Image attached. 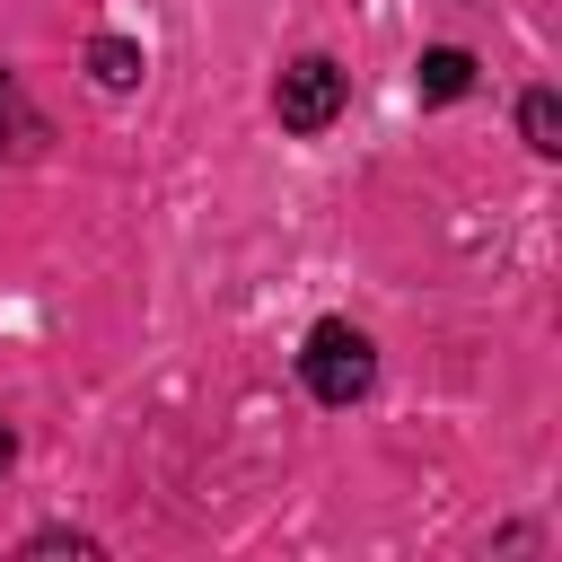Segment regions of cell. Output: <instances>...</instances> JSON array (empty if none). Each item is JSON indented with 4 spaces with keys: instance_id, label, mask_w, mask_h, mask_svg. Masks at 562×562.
<instances>
[{
    "instance_id": "cell-1",
    "label": "cell",
    "mask_w": 562,
    "mask_h": 562,
    "mask_svg": "<svg viewBox=\"0 0 562 562\" xmlns=\"http://www.w3.org/2000/svg\"><path fill=\"white\" fill-rule=\"evenodd\" d=\"M307 386H316V404H360L369 395V378H378V351H369V334L360 325H342V316H325L316 334H307Z\"/></svg>"
},
{
    "instance_id": "cell-2",
    "label": "cell",
    "mask_w": 562,
    "mask_h": 562,
    "mask_svg": "<svg viewBox=\"0 0 562 562\" xmlns=\"http://www.w3.org/2000/svg\"><path fill=\"white\" fill-rule=\"evenodd\" d=\"M272 105H281V123H290V132H325V123L342 114V70H334L325 53H307V61H290V70H281Z\"/></svg>"
},
{
    "instance_id": "cell-3",
    "label": "cell",
    "mask_w": 562,
    "mask_h": 562,
    "mask_svg": "<svg viewBox=\"0 0 562 562\" xmlns=\"http://www.w3.org/2000/svg\"><path fill=\"white\" fill-rule=\"evenodd\" d=\"M465 88H474V53L430 44V53H422V97H430V105H448V97H465Z\"/></svg>"
},
{
    "instance_id": "cell-4",
    "label": "cell",
    "mask_w": 562,
    "mask_h": 562,
    "mask_svg": "<svg viewBox=\"0 0 562 562\" xmlns=\"http://www.w3.org/2000/svg\"><path fill=\"white\" fill-rule=\"evenodd\" d=\"M88 70H97V88H140V44L97 35V44H88Z\"/></svg>"
},
{
    "instance_id": "cell-5",
    "label": "cell",
    "mask_w": 562,
    "mask_h": 562,
    "mask_svg": "<svg viewBox=\"0 0 562 562\" xmlns=\"http://www.w3.org/2000/svg\"><path fill=\"white\" fill-rule=\"evenodd\" d=\"M26 140H44V123H35L26 88H18V79H0V158H9V149H26Z\"/></svg>"
},
{
    "instance_id": "cell-6",
    "label": "cell",
    "mask_w": 562,
    "mask_h": 562,
    "mask_svg": "<svg viewBox=\"0 0 562 562\" xmlns=\"http://www.w3.org/2000/svg\"><path fill=\"white\" fill-rule=\"evenodd\" d=\"M518 123H527V149H544V158L562 149V105H553V88H536V97L518 105Z\"/></svg>"
},
{
    "instance_id": "cell-7",
    "label": "cell",
    "mask_w": 562,
    "mask_h": 562,
    "mask_svg": "<svg viewBox=\"0 0 562 562\" xmlns=\"http://www.w3.org/2000/svg\"><path fill=\"white\" fill-rule=\"evenodd\" d=\"M9 457H18V439H9V422H0V474H9Z\"/></svg>"
}]
</instances>
